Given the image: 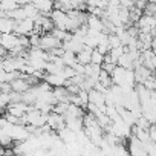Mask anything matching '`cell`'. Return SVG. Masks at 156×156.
<instances>
[{
	"label": "cell",
	"instance_id": "obj_22",
	"mask_svg": "<svg viewBox=\"0 0 156 156\" xmlns=\"http://www.w3.org/2000/svg\"><path fill=\"white\" fill-rule=\"evenodd\" d=\"M5 57H8V51H6L5 48H2V46H0V60H2V58H5Z\"/></svg>",
	"mask_w": 156,
	"mask_h": 156
},
{
	"label": "cell",
	"instance_id": "obj_2",
	"mask_svg": "<svg viewBox=\"0 0 156 156\" xmlns=\"http://www.w3.org/2000/svg\"><path fill=\"white\" fill-rule=\"evenodd\" d=\"M49 19H51L54 28L66 31V28H67V14L66 12H63L60 9H52L49 12Z\"/></svg>",
	"mask_w": 156,
	"mask_h": 156
},
{
	"label": "cell",
	"instance_id": "obj_5",
	"mask_svg": "<svg viewBox=\"0 0 156 156\" xmlns=\"http://www.w3.org/2000/svg\"><path fill=\"white\" fill-rule=\"evenodd\" d=\"M46 124H48V127H49L52 132H58L60 129L66 127V122H64L63 115H58V113H55V112H49V113H48Z\"/></svg>",
	"mask_w": 156,
	"mask_h": 156
},
{
	"label": "cell",
	"instance_id": "obj_7",
	"mask_svg": "<svg viewBox=\"0 0 156 156\" xmlns=\"http://www.w3.org/2000/svg\"><path fill=\"white\" fill-rule=\"evenodd\" d=\"M43 81L48 83L51 87H63L66 84V80L61 73H44Z\"/></svg>",
	"mask_w": 156,
	"mask_h": 156
},
{
	"label": "cell",
	"instance_id": "obj_19",
	"mask_svg": "<svg viewBox=\"0 0 156 156\" xmlns=\"http://www.w3.org/2000/svg\"><path fill=\"white\" fill-rule=\"evenodd\" d=\"M142 86L148 90V92H154V89H156V81H154V76L151 75V76H148L147 80L142 83Z\"/></svg>",
	"mask_w": 156,
	"mask_h": 156
},
{
	"label": "cell",
	"instance_id": "obj_4",
	"mask_svg": "<svg viewBox=\"0 0 156 156\" xmlns=\"http://www.w3.org/2000/svg\"><path fill=\"white\" fill-rule=\"evenodd\" d=\"M32 106H28L25 104L23 101H19V103H9L5 109V113L8 115H12V116H17V118H22Z\"/></svg>",
	"mask_w": 156,
	"mask_h": 156
},
{
	"label": "cell",
	"instance_id": "obj_20",
	"mask_svg": "<svg viewBox=\"0 0 156 156\" xmlns=\"http://www.w3.org/2000/svg\"><path fill=\"white\" fill-rule=\"evenodd\" d=\"M142 14L144 16H150V17H154V14H156V5L154 3H145V6H144V9H142Z\"/></svg>",
	"mask_w": 156,
	"mask_h": 156
},
{
	"label": "cell",
	"instance_id": "obj_17",
	"mask_svg": "<svg viewBox=\"0 0 156 156\" xmlns=\"http://www.w3.org/2000/svg\"><path fill=\"white\" fill-rule=\"evenodd\" d=\"M61 60H63V64H64V66H69V67H72L73 64H76L75 54H72V52H67V51H64V54L61 55Z\"/></svg>",
	"mask_w": 156,
	"mask_h": 156
},
{
	"label": "cell",
	"instance_id": "obj_3",
	"mask_svg": "<svg viewBox=\"0 0 156 156\" xmlns=\"http://www.w3.org/2000/svg\"><path fill=\"white\" fill-rule=\"evenodd\" d=\"M34 28H35V23H34V20H31V19H23V20H20V22H16V26H14V34L16 35H31L32 34V31H34Z\"/></svg>",
	"mask_w": 156,
	"mask_h": 156
},
{
	"label": "cell",
	"instance_id": "obj_9",
	"mask_svg": "<svg viewBox=\"0 0 156 156\" xmlns=\"http://www.w3.org/2000/svg\"><path fill=\"white\" fill-rule=\"evenodd\" d=\"M153 75V72L150 70V69H147L145 66H136L135 69H133V76H135V83H138V84H142L148 76H151Z\"/></svg>",
	"mask_w": 156,
	"mask_h": 156
},
{
	"label": "cell",
	"instance_id": "obj_10",
	"mask_svg": "<svg viewBox=\"0 0 156 156\" xmlns=\"http://www.w3.org/2000/svg\"><path fill=\"white\" fill-rule=\"evenodd\" d=\"M11 90L12 92H19V94H23V92H26L31 86L28 84V81L25 80V76H23V73H20V76H17L16 80H12L11 83Z\"/></svg>",
	"mask_w": 156,
	"mask_h": 156
},
{
	"label": "cell",
	"instance_id": "obj_18",
	"mask_svg": "<svg viewBox=\"0 0 156 156\" xmlns=\"http://www.w3.org/2000/svg\"><path fill=\"white\" fill-rule=\"evenodd\" d=\"M90 63H92V64H97V66H101V64L104 63V55L100 54L97 49H94L92 54H90Z\"/></svg>",
	"mask_w": 156,
	"mask_h": 156
},
{
	"label": "cell",
	"instance_id": "obj_12",
	"mask_svg": "<svg viewBox=\"0 0 156 156\" xmlns=\"http://www.w3.org/2000/svg\"><path fill=\"white\" fill-rule=\"evenodd\" d=\"M92 51H94V49H89V48L84 46L78 54H75L76 63H78V64H83V66L89 64V63H90V54H92Z\"/></svg>",
	"mask_w": 156,
	"mask_h": 156
},
{
	"label": "cell",
	"instance_id": "obj_21",
	"mask_svg": "<svg viewBox=\"0 0 156 156\" xmlns=\"http://www.w3.org/2000/svg\"><path fill=\"white\" fill-rule=\"evenodd\" d=\"M107 41H109V46H110V48H116V46H121L119 37H118V35H115V34H109V35H107Z\"/></svg>",
	"mask_w": 156,
	"mask_h": 156
},
{
	"label": "cell",
	"instance_id": "obj_1",
	"mask_svg": "<svg viewBox=\"0 0 156 156\" xmlns=\"http://www.w3.org/2000/svg\"><path fill=\"white\" fill-rule=\"evenodd\" d=\"M61 46V41L58 38H55L51 32H44L40 35V41H38V48L44 52H49L51 49L54 48H60Z\"/></svg>",
	"mask_w": 156,
	"mask_h": 156
},
{
	"label": "cell",
	"instance_id": "obj_11",
	"mask_svg": "<svg viewBox=\"0 0 156 156\" xmlns=\"http://www.w3.org/2000/svg\"><path fill=\"white\" fill-rule=\"evenodd\" d=\"M87 100H89V103L95 104L97 107H101V106L106 104V97H104V94L98 92L95 87L90 89V90H87Z\"/></svg>",
	"mask_w": 156,
	"mask_h": 156
},
{
	"label": "cell",
	"instance_id": "obj_16",
	"mask_svg": "<svg viewBox=\"0 0 156 156\" xmlns=\"http://www.w3.org/2000/svg\"><path fill=\"white\" fill-rule=\"evenodd\" d=\"M51 34H52L55 38H58L61 43H63V41H66V40H69V38H70V35H72L70 32L63 31V29H57V28H54V29L51 31Z\"/></svg>",
	"mask_w": 156,
	"mask_h": 156
},
{
	"label": "cell",
	"instance_id": "obj_8",
	"mask_svg": "<svg viewBox=\"0 0 156 156\" xmlns=\"http://www.w3.org/2000/svg\"><path fill=\"white\" fill-rule=\"evenodd\" d=\"M31 3L43 16H49V12L54 9V2L52 0H31Z\"/></svg>",
	"mask_w": 156,
	"mask_h": 156
},
{
	"label": "cell",
	"instance_id": "obj_6",
	"mask_svg": "<svg viewBox=\"0 0 156 156\" xmlns=\"http://www.w3.org/2000/svg\"><path fill=\"white\" fill-rule=\"evenodd\" d=\"M19 44V35H16L14 32H8V34H0V46L5 48L8 52L11 49H14Z\"/></svg>",
	"mask_w": 156,
	"mask_h": 156
},
{
	"label": "cell",
	"instance_id": "obj_15",
	"mask_svg": "<svg viewBox=\"0 0 156 156\" xmlns=\"http://www.w3.org/2000/svg\"><path fill=\"white\" fill-rule=\"evenodd\" d=\"M22 8H23V11H25V16H26V19L35 20V19L40 16V12L35 9V6H34L32 3H28V5H25V6H22Z\"/></svg>",
	"mask_w": 156,
	"mask_h": 156
},
{
	"label": "cell",
	"instance_id": "obj_14",
	"mask_svg": "<svg viewBox=\"0 0 156 156\" xmlns=\"http://www.w3.org/2000/svg\"><path fill=\"white\" fill-rule=\"evenodd\" d=\"M19 5L16 0H0V11H3V12H11L14 9H17Z\"/></svg>",
	"mask_w": 156,
	"mask_h": 156
},
{
	"label": "cell",
	"instance_id": "obj_13",
	"mask_svg": "<svg viewBox=\"0 0 156 156\" xmlns=\"http://www.w3.org/2000/svg\"><path fill=\"white\" fill-rule=\"evenodd\" d=\"M14 26H16V22L5 17V19H0V34H8V32H12L14 31Z\"/></svg>",
	"mask_w": 156,
	"mask_h": 156
}]
</instances>
